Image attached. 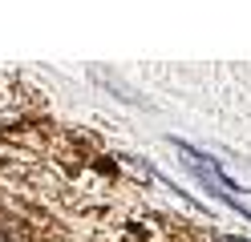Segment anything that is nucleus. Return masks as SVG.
<instances>
[{"label": "nucleus", "mask_w": 251, "mask_h": 242, "mask_svg": "<svg viewBox=\"0 0 251 242\" xmlns=\"http://www.w3.org/2000/svg\"><path fill=\"white\" fill-rule=\"evenodd\" d=\"M0 242H4V238H0Z\"/></svg>", "instance_id": "2"}, {"label": "nucleus", "mask_w": 251, "mask_h": 242, "mask_svg": "<svg viewBox=\"0 0 251 242\" xmlns=\"http://www.w3.org/2000/svg\"><path fill=\"white\" fill-rule=\"evenodd\" d=\"M219 242H251V238H235V234H223Z\"/></svg>", "instance_id": "1"}]
</instances>
